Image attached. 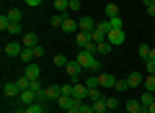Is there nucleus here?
<instances>
[{"label":"nucleus","instance_id":"obj_11","mask_svg":"<svg viewBox=\"0 0 155 113\" xmlns=\"http://www.w3.org/2000/svg\"><path fill=\"white\" fill-rule=\"evenodd\" d=\"M75 44H78L80 49H88L91 44H93V41H91V33H85V31H78V33H75Z\"/></svg>","mask_w":155,"mask_h":113},{"label":"nucleus","instance_id":"obj_23","mask_svg":"<svg viewBox=\"0 0 155 113\" xmlns=\"http://www.w3.org/2000/svg\"><path fill=\"white\" fill-rule=\"evenodd\" d=\"M18 59H21V62H26V64H31V62L36 59V57H34V49H23V52H21V57H18Z\"/></svg>","mask_w":155,"mask_h":113},{"label":"nucleus","instance_id":"obj_44","mask_svg":"<svg viewBox=\"0 0 155 113\" xmlns=\"http://www.w3.org/2000/svg\"><path fill=\"white\" fill-rule=\"evenodd\" d=\"M150 59H155V49H153V52H150Z\"/></svg>","mask_w":155,"mask_h":113},{"label":"nucleus","instance_id":"obj_19","mask_svg":"<svg viewBox=\"0 0 155 113\" xmlns=\"http://www.w3.org/2000/svg\"><path fill=\"white\" fill-rule=\"evenodd\" d=\"M127 82H129V87H137V85H142V82H145V75H140V72H132V75L127 77Z\"/></svg>","mask_w":155,"mask_h":113},{"label":"nucleus","instance_id":"obj_12","mask_svg":"<svg viewBox=\"0 0 155 113\" xmlns=\"http://www.w3.org/2000/svg\"><path fill=\"white\" fill-rule=\"evenodd\" d=\"M62 31H65V33H78V31H80V26H78V21H75V18L65 16V23H62Z\"/></svg>","mask_w":155,"mask_h":113},{"label":"nucleus","instance_id":"obj_17","mask_svg":"<svg viewBox=\"0 0 155 113\" xmlns=\"http://www.w3.org/2000/svg\"><path fill=\"white\" fill-rule=\"evenodd\" d=\"M140 103H142V108H145V111H147V108H150V105H153V103H155L153 93H150V90H145L142 95H140Z\"/></svg>","mask_w":155,"mask_h":113},{"label":"nucleus","instance_id":"obj_34","mask_svg":"<svg viewBox=\"0 0 155 113\" xmlns=\"http://www.w3.org/2000/svg\"><path fill=\"white\" fill-rule=\"evenodd\" d=\"M145 70L147 75H155V59H145Z\"/></svg>","mask_w":155,"mask_h":113},{"label":"nucleus","instance_id":"obj_28","mask_svg":"<svg viewBox=\"0 0 155 113\" xmlns=\"http://www.w3.org/2000/svg\"><path fill=\"white\" fill-rule=\"evenodd\" d=\"M52 62H54V67H62V70H65V67H67V62H70V59H67L65 54H57V57H54Z\"/></svg>","mask_w":155,"mask_h":113},{"label":"nucleus","instance_id":"obj_18","mask_svg":"<svg viewBox=\"0 0 155 113\" xmlns=\"http://www.w3.org/2000/svg\"><path fill=\"white\" fill-rule=\"evenodd\" d=\"M65 16H67V13H54V16H49V26L62 28V23H65Z\"/></svg>","mask_w":155,"mask_h":113},{"label":"nucleus","instance_id":"obj_22","mask_svg":"<svg viewBox=\"0 0 155 113\" xmlns=\"http://www.w3.org/2000/svg\"><path fill=\"white\" fill-rule=\"evenodd\" d=\"M54 11L57 13H67L70 11V0H54Z\"/></svg>","mask_w":155,"mask_h":113},{"label":"nucleus","instance_id":"obj_1","mask_svg":"<svg viewBox=\"0 0 155 113\" xmlns=\"http://www.w3.org/2000/svg\"><path fill=\"white\" fill-rule=\"evenodd\" d=\"M75 62L83 67V70H88V72H98V70H101V62L96 59V54H91L88 49H80L78 57H75Z\"/></svg>","mask_w":155,"mask_h":113},{"label":"nucleus","instance_id":"obj_3","mask_svg":"<svg viewBox=\"0 0 155 113\" xmlns=\"http://www.w3.org/2000/svg\"><path fill=\"white\" fill-rule=\"evenodd\" d=\"M124 39H127L124 28H111V31H109V39H106V41H109L111 46H122V44H124Z\"/></svg>","mask_w":155,"mask_h":113},{"label":"nucleus","instance_id":"obj_42","mask_svg":"<svg viewBox=\"0 0 155 113\" xmlns=\"http://www.w3.org/2000/svg\"><path fill=\"white\" fill-rule=\"evenodd\" d=\"M147 113H155V103H153V105H150V108H147Z\"/></svg>","mask_w":155,"mask_h":113},{"label":"nucleus","instance_id":"obj_26","mask_svg":"<svg viewBox=\"0 0 155 113\" xmlns=\"http://www.w3.org/2000/svg\"><path fill=\"white\" fill-rule=\"evenodd\" d=\"M150 52H153V49H150L147 44H140V46H137V54L142 57V59H150Z\"/></svg>","mask_w":155,"mask_h":113},{"label":"nucleus","instance_id":"obj_15","mask_svg":"<svg viewBox=\"0 0 155 113\" xmlns=\"http://www.w3.org/2000/svg\"><path fill=\"white\" fill-rule=\"evenodd\" d=\"M60 95H62V87L60 85H49V87H47V100H60Z\"/></svg>","mask_w":155,"mask_h":113},{"label":"nucleus","instance_id":"obj_35","mask_svg":"<svg viewBox=\"0 0 155 113\" xmlns=\"http://www.w3.org/2000/svg\"><path fill=\"white\" fill-rule=\"evenodd\" d=\"M80 8H83L80 0H70V11H72V13H80Z\"/></svg>","mask_w":155,"mask_h":113},{"label":"nucleus","instance_id":"obj_21","mask_svg":"<svg viewBox=\"0 0 155 113\" xmlns=\"http://www.w3.org/2000/svg\"><path fill=\"white\" fill-rule=\"evenodd\" d=\"M96 100H104V93H101V87L88 90V103H96Z\"/></svg>","mask_w":155,"mask_h":113},{"label":"nucleus","instance_id":"obj_14","mask_svg":"<svg viewBox=\"0 0 155 113\" xmlns=\"http://www.w3.org/2000/svg\"><path fill=\"white\" fill-rule=\"evenodd\" d=\"M16 113H47V105L44 103H34V105H23L21 111H16Z\"/></svg>","mask_w":155,"mask_h":113},{"label":"nucleus","instance_id":"obj_25","mask_svg":"<svg viewBox=\"0 0 155 113\" xmlns=\"http://www.w3.org/2000/svg\"><path fill=\"white\" fill-rule=\"evenodd\" d=\"M145 90H150V93H155V75H145Z\"/></svg>","mask_w":155,"mask_h":113},{"label":"nucleus","instance_id":"obj_27","mask_svg":"<svg viewBox=\"0 0 155 113\" xmlns=\"http://www.w3.org/2000/svg\"><path fill=\"white\" fill-rule=\"evenodd\" d=\"M106 16L116 18V16H119V5H116V3H109V5H106Z\"/></svg>","mask_w":155,"mask_h":113},{"label":"nucleus","instance_id":"obj_31","mask_svg":"<svg viewBox=\"0 0 155 113\" xmlns=\"http://www.w3.org/2000/svg\"><path fill=\"white\" fill-rule=\"evenodd\" d=\"M88 90H93V87H98V77H85V82H83Z\"/></svg>","mask_w":155,"mask_h":113},{"label":"nucleus","instance_id":"obj_43","mask_svg":"<svg viewBox=\"0 0 155 113\" xmlns=\"http://www.w3.org/2000/svg\"><path fill=\"white\" fill-rule=\"evenodd\" d=\"M142 3H145V5H150V3H155V0H142Z\"/></svg>","mask_w":155,"mask_h":113},{"label":"nucleus","instance_id":"obj_40","mask_svg":"<svg viewBox=\"0 0 155 113\" xmlns=\"http://www.w3.org/2000/svg\"><path fill=\"white\" fill-rule=\"evenodd\" d=\"M26 5L28 8H39V5H41V0H26Z\"/></svg>","mask_w":155,"mask_h":113},{"label":"nucleus","instance_id":"obj_32","mask_svg":"<svg viewBox=\"0 0 155 113\" xmlns=\"http://www.w3.org/2000/svg\"><path fill=\"white\" fill-rule=\"evenodd\" d=\"M109 26H111V28H124V21H122L119 16H116V18H109Z\"/></svg>","mask_w":155,"mask_h":113},{"label":"nucleus","instance_id":"obj_36","mask_svg":"<svg viewBox=\"0 0 155 113\" xmlns=\"http://www.w3.org/2000/svg\"><path fill=\"white\" fill-rule=\"evenodd\" d=\"M106 105H109V111H116L119 108V100L116 98H106Z\"/></svg>","mask_w":155,"mask_h":113},{"label":"nucleus","instance_id":"obj_30","mask_svg":"<svg viewBox=\"0 0 155 113\" xmlns=\"http://www.w3.org/2000/svg\"><path fill=\"white\" fill-rule=\"evenodd\" d=\"M93 111H96V113H106V111H109V105H106V98H104V100H96V103H93Z\"/></svg>","mask_w":155,"mask_h":113},{"label":"nucleus","instance_id":"obj_5","mask_svg":"<svg viewBox=\"0 0 155 113\" xmlns=\"http://www.w3.org/2000/svg\"><path fill=\"white\" fill-rule=\"evenodd\" d=\"M78 26H80V31H85V33H93L98 23H96L91 16H80V18H78Z\"/></svg>","mask_w":155,"mask_h":113},{"label":"nucleus","instance_id":"obj_7","mask_svg":"<svg viewBox=\"0 0 155 113\" xmlns=\"http://www.w3.org/2000/svg\"><path fill=\"white\" fill-rule=\"evenodd\" d=\"M3 95L5 98H18L21 95V87H18L16 82H3Z\"/></svg>","mask_w":155,"mask_h":113},{"label":"nucleus","instance_id":"obj_13","mask_svg":"<svg viewBox=\"0 0 155 113\" xmlns=\"http://www.w3.org/2000/svg\"><path fill=\"white\" fill-rule=\"evenodd\" d=\"M57 105L62 108V111H70V108H75L78 105V100L72 95H60V100H57Z\"/></svg>","mask_w":155,"mask_h":113},{"label":"nucleus","instance_id":"obj_37","mask_svg":"<svg viewBox=\"0 0 155 113\" xmlns=\"http://www.w3.org/2000/svg\"><path fill=\"white\" fill-rule=\"evenodd\" d=\"M80 113H96L93 111V103H80Z\"/></svg>","mask_w":155,"mask_h":113},{"label":"nucleus","instance_id":"obj_38","mask_svg":"<svg viewBox=\"0 0 155 113\" xmlns=\"http://www.w3.org/2000/svg\"><path fill=\"white\" fill-rule=\"evenodd\" d=\"M8 26H11V18H8V16H0V28L8 31Z\"/></svg>","mask_w":155,"mask_h":113},{"label":"nucleus","instance_id":"obj_20","mask_svg":"<svg viewBox=\"0 0 155 113\" xmlns=\"http://www.w3.org/2000/svg\"><path fill=\"white\" fill-rule=\"evenodd\" d=\"M5 16H8V18H11V21H13V23H21V18H23V13H21V8H11V11H8V13H5Z\"/></svg>","mask_w":155,"mask_h":113},{"label":"nucleus","instance_id":"obj_16","mask_svg":"<svg viewBox=\"0 0 155 113\" xmlns=\"http://www.w3.org/2000/svg\"><path fill=\"white\" fill-rule=\"evenodd\" d=\"M39 75H41V70H39V64H26V77L28 80H39Z\"/></svg>","mask_w":155,"mask_h":113},{"label":"nucleus","instance_id":"obj_29","mask_svg":"<svg viewBox=\"0 0 155 113\" xmlns=\"http://www.w3.org/2000/svg\"><path fill=\"white\" fill-rule=\"evenodd\" d=\"M111 49H114V46H111L109 41H101V44H98V49H96V57H98V54H109Z\"/></svg>","mask_w":155,"mask_h":113},{"label":"nucleus","instance_id":"obj_41","mask_svg":"<svg viewBox=\"0 0 155 113\" xmlns=\"http://www.w3.org/2000/svg\"><path fill=\"white\" fill-rule=\"evenodd\" d=\"M145 8H147V16L155 18V3H150V5H145Z\"/></svg>","mask_w":155,"mask_h":113},{"label":"nucleus","instance_id":"obj_10","mask_svg":"<svg viewBox=\"0 0 155 113\" xmlns=\"http://www.w3.org/2000/svg\"><path fill=\"white\" fill-rule=\"evenodd\" d=\"M18 100H21L23 105H34V103H39V95L34 90H23L21 95H18Z\"/></svg>","mask_w":155,"mask_h":113},{"label":"nucleus","instance_id":"obj_45","mask_svg":"<svg viewBox=\"0 0 155 113\" xmlns=\"http://www.w3.org/2000/svg\"><path fill=\"white\" fill-rule=\"evenodd\" d=\"M106 113H114V111H106Z\"/></svg>","mask_w":155,"mask_h":113},{"label":"nucleus","instance_id":"obj_9","mask_svg":"<svg viewBox=\"0 0 155 113\" xmlns=\"http://www.w3.org/2000/svg\"><path fill=\"white\" fill-rule=\"evenodd\" d=\"M21 44H23V49H34V46H39V39H36V33L26 31V33L21 36Z\"/></svg>","mask_w":155,"mask_h":113},{"label":"nucleus","instance_id":"obj_47","mask_svg":"<svg viewBox=\"0 0 155 113\" xmlns=\"http://www.w3.org/2000/svg\"><path fill=\"white\" fill-rule=\"evenodd\" d=\"M142 113H145V111H142Z\"/></svg>","mask_w":155,"mask_h":113},{"label":"nucleus","instance_id":"obj_4","mask_svg":"<svg viewBox=\"0 0 155 113\" xmlns=\"http://www.w3.org/2000/svg\"><path fill=\"white\" fill-rule=\"evenodd\" d=\"M65 72H67V77H70V82H78V80H80V75H83V67L72 59V62H67Z\"/></svg>","mask_w":155,"mask_h":113},{"label":"nucleus","instance_id":"obj_39","mask_svg":"<svg viewBox=\"0 0 155 113\" xmlns=\"http://www.w3.org/2000/svg\"><path fill=\"white\" fill-rule=\"evenodd\" d=\"M34 57H44V46H34Z\"/></svg>","mask_w":155,"mask_h":113},{"label":"nucleus","instance_id":"obj_2","mask_svg":"<svg viewBox=\"0 0 155 113\" xmlns=\"http://www.w3.org/2000/svg\"><path fill=\"white\" fill-rule=\"evenodd\" d=\"M98 87L101 90H114L116 87V77L111 75V72H101L98 75Z\"/></svg>","mask_w":155,"mask_h":113},{"label":"nucleus","instance_id":"obj_46","mask_svg":"<svg viewBox=\"0 0 155 113\" xmlns=\"http://www.w3.org/2000/svg\"><path fill=\"white\" fill-rule=\"evenodd\" d=\"M124 113H127V111H124Z\"/></svg>","mask_w":155,"mask_h":113},{"label":"nucleus","instance_id":"obj_8","mask_svg":"<svg viewBox=\"0 0 155 113\" xmlns=\"http://www.w3.org/2000/svg\"><path fill=\"white\" fill-rule=\"evenodd\" d=\"M21 52H23V44L21 41H8L5 44V54H8V57H21Z\"/></svg>","mask_w":155,"mask_h":113},{"label":"nucleus","instance_id":"obj_24","mask_svg":"<svg viewBox=\"0 0 155 113\" xmlns=\"http://www.w3.org/2000/svg\"><path fill=\"white\" fill-rule=\"evenodd\" d=\"M8 33H11V36H23V26H21V23H13V21H11Z\"/></svg>","mask_w":155,"mask_h":113},{"label":"nucleus","instance_id":"obj_6","mask_svg":"<svg viewBox=\"0 0 155 113\" xmlns=\"http://www.w3.org/2000/svg\"><path fill=\"white\" fill-rule=\"evenodd\" d=\"M124 111H127V113H142L145 108H142V103H140V98H129V100L124 103ZM145 113H147V111H145Z\"/></svg>","mask_w":155,"mask_h":113},{"label":"nucleus","instance_id":"obj_33","mask_svg":"<svg viewBox=\"0 0 155 113\" xmlns=\"http://www.w3.org/2000/svg\"><path fill=\"white\" fill-rule=\"evenodd\" d=\"M114 90H119V93L129 90V82H127V80H116V87H114Z\"/></svg>","mask_w":155,"mask_h":113}]
</instances>
